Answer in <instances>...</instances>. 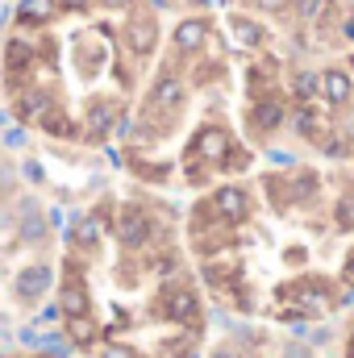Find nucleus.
<instances>
[{
  "label": "nucleus",
  "instance_id": "f257e3e1",
  "mask_svg": "<svg viewBox=\"0 0 354 358\" xmlns=\"http://www.w3.org/2000/svg\"><path fill=\"white\" fill-rule=\"evenodd\" d=\"M108 229H113L117 246H129V250H138V246H146V242L155 238V217H150L142 204H121V208L113 213Z\"/></svg>",
  "mask_w": 354,
  "mask_h": 358
},
{
  "label": "nucleus",
  "instance_id": "f8f14e48",
  "mask_svg": "<svg viewBox=\"0 0 354 358\" xmlns=\"http://www.w3.org/2000/svg\"><path fill=\"white\" fill-rule=\"evenodd\" d=\"M279 358H313V346H300V342H283Z\"/></svg>",
  "mask_w": 354,
  "mask_h": 358
},
{
  "label": "nucleus",
  "instance_id": "7ed1b4c3",
  "mask_svg": "<svg viewBox=\"0 0 354 358\" xmlns=\"http://www.w3.org/2000/svg\"><path fill=\"white\" fill-rule=\"evenodd\" d=\"M208 204H213V208H217V217H221V221H229V225H246V221H250V213H255L250 192H246V187H238V183H221V187L208 196Z\"/></svg>",
  "mask_w": 354,
  "mask_h": 358
},
{
  "label": "nucleus",
  "instance_id": "f03ea898",
  "mask_svg": "<svg viewBox=\"0 0 354 358\" xmlns=\"http://www.w3.org/2000/svg\"><path fill=\"white\" fill-rule=\"evenodd\" d=\"M121 34H125V46L134 50V59H150L159 50V17L150 8H134L129 21H121Z\"/></svg>",
  "mask_w": 354,
  "mask_h": 358
},
{
  "label": "nucleus",
  "instance_id": "9d476101",
  "mask_svg": "<svg viewBox=\"0 0 354 358\" xmlns=\"http://www.w3.org/2000/svg\"><path fill=\"white\" fill-rule=\"evenodd\" d=\"M334 225L346 234V229H354V196H346V200H338L334 204Z\"/></svg>",
  "mask_w": 354,
  "mask_h": 358
},
{
  "label": "nucleus",
  "instance_id": "f3484780",
  "mask_svg": "<svg viewBox=\"0 0 354 358\" xmlns=\"http://www.w3.org/2000/svg\"><path fill=\"white\" fill-rule=\"evenodd\" d=\"M346 67H351V71H354V55H351V59H346Z\"/></svg>",
  "mask_w": 354,
  "mask_h": 358
},
{
  "label": "nucleus",
  "instance_id": "4468645a",
  "mask_svg": "<svg viewBox=\"0 0 354 358\" xmlns=\"http://www.w3.org/2000/svg\"><path fill=\"white\" fill-rule=\"evenodd\" d=\"M271 159H275L279 167H292V155H288V150H271Z\"/></svg>",
  "mask_w": 354,
  "mask_h": 358
},
{
  "label": "nucleus",
  "instance_id": "1a4fd4ad",
  "mask_svg": "<svg viewBox=\"0 0 354 358\" xmlns=\"http://www.w3.org/2000/svg\"><path fill=\"white\" fill-rule=\"evenodd\" d=\"M317 192H321V176L317 171H292V196H296V204L313 200Z\"/></svg>",
  "mask_w": 354,
  "mask_h": 358
},
{
  "label": "nucleus",
  "instance_id": "20e7f679",
  "mask_svg": "<svg viewBox=\"0 0 354 358\" xmlns=\"http://www.w3.org/2000/svg\"><path fill=\"white\" fill-rule=\"evenodd\" d=\"M208 38H213V25H208V17L192 13V17H183V21L176 25V34H171V46H176V55H183V59H196V55H204Z\"/></svg>",
  "mask_w": 354,
  "mask_h": 358
},
{
  "label": "nucleus",
  "instance_id": "0eeeda50",
  "mask_svg": "<svg viewBox=\"0 0 354 358\" xmlns=\"http://www.w3.org/2000/svg\"><path fill=\"white\" fill-rule=\"evenodd\" d=\"M229 34H234V42L242 50H263L267 46V25L255 21V17H246V13H234L229 17Z\"/></svg>",
  "mask_w": 354,
  "mask_h": 358
},
{
  "label": "nucleus",
  "instance_id": "a211bd4d",
  "mask_svg": "<svg viewBox=\"0 0 354 358\" xmlns=\"http://www.w3.org/2000/svg\"><path fill=\"white\" fill-rule=\"evenodd\" d=\"M346 4H351V13H354V0H346Z\"/></svg>",
  "mask_w": 354,
  "mask_h": 358
},
{
  "label": "nucleus",
  "instance_id": "9b49d317",
  "mask_svg": "<svg viewBox=\"0 0 354 358\" xmlns=\"http://www.w3.org/2000/svg\"><path fill=\"white\" fill-rule=\"evenodd\" d=\"M250 4H255L259 13H271V17H275V13H288V8H292V0H250Z\"/></svg>",
  "mask_w": 354,
  "mask_h": 358
},
{
  "label": "nucleus",
  "instance_id": "dca6fc26",
  "mask_svg": "<svg viewBox=\"0 0 354 358\" xmlns=\"http://www.w3.org/2000/svg\"><path fill=\"white\" fill-rule=\"evenodd\" d=\"M213 358H238V355H234L229 346H221V350H213Z\"/></svg>",
  "mask_w": 354,
  "mask_h": 358
},
{
  "label": "nucleus",
  "instance_id": "2eb2a0df",
  "mask_svg": "<svg viewBox=\"0 0 354 358\" xmlns=\"http://www.w3.org/2000/svg\"><path fill=\"white\" fill-rule=\"evenodd\" d=\"M342 279H346V283H354V255L346 259V267H342Z\"/></svg>",
  "mask_w": 354,
  "mask_h": 358
},
{
  "label": "nucleus",
  "instance_id": "423d86ee",
  "mask_svg": "<svg viewBox=\"0 0 354 358\" xmlns=\"http://www.w3.org/2000/svg\"><path fill=\"white\" fill-rule=\"evenodd\" d=\"M321 100L330 108H346L354 100V76L351 67H325L321 71Z\"/></svg>",
  "mask_w": 354,
  "mask_h": 358
},
{
  "label": "nucleus",
  "instance_id": "6ab92c4d",
  "mask_svg": "<svg viewBox=\"0 0 354 358\" xmlns=\"http://www.w3.org/2000/svg\"><path fill=\"white\" fill-rule=\"evenodd\" d=\"M351 196H354V192H351Z\"/></svg>",
  "mask_w": 354,
  "mask_h": 358
},
{
  "label": "nucleus",
  "instance_id": "6e6552de",
  "mask_svg": "<svg viewBox=\"0 0 354 358\" xmlns=\"http://www.w3.org/2000/svg\"><path fill=\"white\" fill-rule=\"evenodd\" d=\"M292 96H296V104H313L321 96V71H296L292 76Z\"/></svg>",
  "mask_w": 354,
  "mask_h": 358
},
{
  "label": "nucleus",
  "instance_id": "39448f33",
  "mask_svg": "<svg viewBox=\"0 0 354 358\" xmlns=\"http://www.w3.org/2000/svg\"><path fill=\"white\" fill-rule=\"evenodd\" d=\"M246 121H250V134H255V138H271L275 129H283V121H288V104H283L279 96H259V100H250Z\"/></svg>",
  "mask_w": 354,
  "mask_h": 358
},
{
  "label": "nucleus",
  "instance_id": "ddd939ff",
  "mask_svg": "<svg viewBox=\"0 0 354 358\" xmlns=\"http://www.w3.org/2000/svg\"><path fill=\"white\" fill-rule=\"evenodd\" d=\"M338 34H342V38H346V42L354 46V13H346V21L338 25Z\"/></svg>",
  "mask_w": 354,
  "mask_h": 358
}]
</instances>
